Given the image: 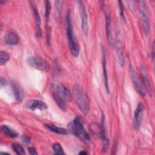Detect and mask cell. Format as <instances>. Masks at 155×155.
Instances as JSON below:
<instances>
[{"mask_svg":"<svg viewBox=\"0 0 155 155\" xmlns=\"http://www.w3.org/2000/svg\"><path fill=\"white\" fill-rule=\"evenodd\" d=\"M73 95L81 111L84 114H87L90 111V104L85 90L79 84H74L73 87Z\"/></svg>","mask_w":155,"mask_h":155,"instance_id":"obj_1","label":"cell"},{"mask_svg":"<svg viewBox=\"0 0 155 155\" xmlns=\"http://www.w3.org/2000/svg\"><path fill=\"white\" fill-rule=\"evenodd\" d=\"M65 24H66V34L68 43V47L71 54L74 57H78L79 54V47L75 37L73 27L72 25L71 12L70 9L67 11L66 18H65Z\"/></svg>","mask_w":155,"mask_h":155,"instance_id":"obj_2","label":"cell"},{"mask_svg":"<svg viewBox=\"0 0 155 155\" xmlns=\"http://www.w3.org/2000/svg\"><path fill=\"white\" fill-rule=\"evenodd\" d=\"M70 131L76 137L85 143H88L90 140V137L86 131L84 124L79 117H76L68 124Z\"/></svg>","mask_w":155,"mask_h":155,"instance_id":"obj_3","label":"cell"},{"mask_svg":"<svg viewBox=\"0 0 155 155\" xmlns=\"http://www.w3.org/2000/svg\"><path fill=\"white\" fill-rule=\"evenodd\" d=\"M29 65L37 70L43 71H48L50 69L48 62L44 58L38 56H32L27 59Z\"/></svg>","mask_w":155,"mask_h":155,"instance_id":"obj_4","label":"cell"},{"mask_svg":"<svg viewBox=\"0 0 155 155\" xmlns=\"http://www.w3.org/2000/svg\"><path fill=\"white\" fill-rule=\"evenodd\" d=\"M138 7L139 13L142 21L143 30L146 35L150 32V20L148 17V13L146 4L143 1H138Z\"/></svg>","mask_w":155,"mask_h":155,"instance_id":"obj_5","label":"cell"},{"mask_svg":"<svg viewBox=\"0 0 155 155\" xmlns=\"http://www.w3.org/2000/svg\"><path fill=\"white\" fill-rule=\"evenodd\" d=\"M128 69H129V73L130 74V77L132 80L133 84L135 90L140 96L144 97L145 95L144 88L142 85V84L140 82L139 76H138L136 70H134V67L131 65V64H129Z\"/></svg>","mask_w":155,"mask_h":155,"instance_id":"obj_6","label":"cell"},{"mask_svg":"<svg viewBox=\"0 0 155 155\" xmlns=\"http://www.w3.org/2000/svg\"><path fill=\"white\" fill-rule=\"evenodd\" d=\"M79 6V10L80 13V17L81 19V28L82 30L85 35H87L88 33V16L87 13L85 10V6L83 2L81 1H77Z\"/></svg>","mask_w":155,"mask_h":155,"instance_id":"obj_7","label":"cell"},{"mask_svg":"<svg viewBox=\"0 0 155 155\" xmlns=\"http://www.w3.org/2000/svg\"><path fill=\"white\" fill-rule=\"evenodd\" d=\"M56 94L65 102H70L72 101V94L69 90L62 84H58Z\"/></svg>","mask_w":155,"mask_h":155,"instance_id":"obj_8","label":"cell"},{"mask_svg":"<svg viewBox=\"0 0 155 155\" xmlns=\"http://www.w3.org/2000/svg\"><path fill=\"white\" fill-rule=\"evenodd\" d=\"M100 46H101V51H102V68H103L104 84L105 91L108 94L110 92V89H109L108 75H107V61H106L105 50L104 47L102 43H101Z\"/></svg>","mask_w":155,"mask_h":155,"instance_id":"obj_9","label":"cell"},{"mask_svg":"<svg viewBox=\"0 0 155 155\" xmlns=\"http://www.w3.org/2000/svg\"><path fill=\"white\" fill-rule=\"evenodd\" d=\"M144 106L142 103L139 102L134 111L133 117V124L136 128H139L142 120Z\"/></svg>","mask_w":155,"mask_h":155,"instance_id":"obj_10","label":"cell"},{"mask_svg":"<svg viewBox=\"0 0 155 155\" xmlns=\"http://www.w3.org/2000/svg\"><path fill=\"white\" fill-rule=\"evenodd\" d=\"M101 125L100 126V133L99 136L102 142V150L104 152L107 151L109 147V141L107 139L105 134V116L104 112H102L101 117Z\"/></svg>","mask_w":155,"mask_h":155,"instance_id":"obj_11","label":"cell"},{"mask_svg":"<svg viewBox=\"0 0 155 155\" xmlns=\"http://www.w3.org/2000/svg\"><path fill=\"white\" fill-rule=\"evenodd\" d=\"M31 10L33 12L34 18L35 19V23L36 26V30H37V35L38 36L41 37L42 35V30H41V18L36 5V3L35 1H29Z\"/></svg>","mask_w":155,"mask_h":155,"instance_id":"obj_12","label":"cell"},{"mask_svg":"<svg viewBox=\"0 0 155 155\" xmlns=\"http://www.w3.org/2000/svg\"><path fill=\"white\" fill-rule=\"evenodd\" d=\"M25 105L27 108L32 111H35L36 110H44L48 108L47 105L44 102L38 99H33L28 101L26 103Z\"/></svg>","mask_w":155,"mask_h":155,"instance_id":"obj_13","label":"cell"},{"mask_svg":"<svg viewBox=\"0 0 155 155\" xmlns=\"http://www.w3.org/2000/svg\"><path fill=\"white\" fill-rule=\"evenodd\" d=\"M140 72H141L142 79H143V82L144 83L145 86L146 87L147 91H148L149 94L151 96L153 91H152V87L151 85L150 78H149V76H148V74L146 68L143 65H142L140 67Z\"/></svg>","mask_w":155,"mask_h":155,"instance_id":"obj_14","label":"cell"},{"mask_svg":"<svg viewBox=\"0 0 155 155\" xmlns=\"http://www.w3.org/2000/svg\"><path fill=\"white\" fill-rule=\"evenodd\" d=\"M105 34L106 37L108 40V42L110 45L113 47V39L111 35V30H110V24H111V18L110 13L107 10L105 12Z\"/></svg>","mask_w":155,"mask_h":155,"instance_id":"obj_15","label":"cell"},{"mask_svg":"<svg viewBox=\"0 0 155 155\" xmlns=\"http://www.w3.org/2000/svg\"><path fill=\"white\" fill-rule=\"evenodd\" d=\"M11 87L16 101L19 102H22L24 97V94L21 87H20V86L15 82H12L11 83Z\"/></svg>","mask_w":155,"mask_h":155,"instance_id":"obj_16","label":"cell"},{"mask_svg":"<svg viewBox=\"0 0 155 155\" xmlns=\"http://www.w3.org/2000/svg\"><path fill=\"white\" fill-rule=\"evenodd\" d=\"M19 38L18 34L13 31H8L5 36V41L6 44L8 45L17 44L19 42Z\"/></svg>","mask_w":155,"mask_h":155,"instance_id":"obj_17","label":"cell"},{"mask_svg":"<svg viewBox=\"0 0 155 155\" xmlns=\"http://www.w3.org/2000/svg\"><path fill=\"white\" fill-rule=\"evenodd\" d=\"M44 127L47 128L48 130H49L50 131L55 133L56 134H67V130L65 128L59 127L55 125L51 124H45L44 125Z\"/></svg>","mask_w":155,"mask_h":155,"instance_id":"obj_18","label":"cell"},{"mask_svg":"<svg viewBox=\"0 0 155 155\" xmlns=\"http://www.w3.org/2000/svg\"><path fill=\"white\" fill-rule=\"evenodd\" d=\"M116 51L117 54V57H118V60L119 64L121 67H124V53L122 48V43L120 41H117L116 43Z\"/></svg>","mask_w":155,"mask_h":155,"instance_id":"obj_19","label":"cell"},{"mask_svg":"<svg viewBox=\"0 0 155 155\" xmlns=\"http://www.w3.org/2000/svg\"><path fill=\"white\" fill-rule=\"evenodd\" d=\"M1 129H2V132L8 137H10L12 138H15V137H18V133L15 130H14L13 129H12V128L9 127L7 125H2Z\"/></svg>","mask_w":155,"mask_h":155,"instance_id":"obj_20","label":"cell"},{"mask_svg":"<svg viewBox=\"0 0 155 155\" xmlns=\"http://www.w3.org/2000/svg\"><path fill=\"white\" fill-rule=\"evenodd\" d=\"M51 5L50 4V2L49 1H45V12H44V15H45V18L46 22H48L50 19V11H51Z\"/></svg>","mask_w":155,"mask_h":155,"instance_id":"obj_21","label":"cell"},{"mask_svg":"<svg viewBox=\"0 0 155 155\" xmlns=\"http://www.w3.org/2000/svg\"><path fill=\"white\" fill-rule=\"evenodd\" d=\"M12 148L17 154H24L25 153L24 147L18 143H12Z\"/></svg>","mask_w":155,"mask_h":155,"instance_id":"obj_22","label":"cell"},{"mask_svg":"<svg viewBox=\"0 0 155 155\" xmlns=\"http://www.w3.org/2000/svg\"><path fill=\"white\" fill-rule=\"evenodd\" d=\"M10 59L9 54L4 51H0V65L2 66L4 65Z\"/></svg>","mask_w":155,"mask_h":155,"instance_id":"obj_23","label":"cell"},{"mask_svg":"<svg viewBox=\"0 0 155 155\" xmlns=\"http://www.w3.org/2000/svg\"><path fill=\"white\" fill-rule=\"evenodd\" d=\"M53 98L58 105V107L64 111H66V108H65V102H64L61 99H60L56 94H54L53 95Z\"/></svg>","mask_w":155,"mask_h":155,"instance_id":"obj_24","label":"cell"},{"mask_svg":"<svg viewBox=\"0 0 155 155\" xmlns=\"http://www.w3.org/2000/svg\"><path fill=\"white\" fill-rule=\"evenodd\" d=\"M52 149L56 154H64L65 153L60 143H55L52 145Z\"/></svg>","mask_w":155,"mask_h":155,"instance_id":"obj_25","label":"cell"},{"mask_svg":"<svg viewBox=\"0 0 155 155\" xmlns=\"http://www.w3.org/2000/svg\"><path fill=\"white\" fill-rule=\"evenodd\" d=\"M62 1H55V13L57 18L59 19L61 17V8H62Z\"/></svg>","mask_w":155,"mask_h":155,"instance_id":"obj_26","label":"cell"},{"mask_svg":"<svg viewBox=\"0 0 155 155\" xmlns=\"http://www.w3.org/2000/svg\"><path fill=\"white\" fill-rule=\"evenodd\" d=\"M118 5H119V13H120V16L121 17V18L125 22L126 21V18L124 15V5L123 3L121 1H118Z\"/></svg>","mask_w":155,"mask_h":155,"instance_id":"obj_27","label":"cell"},{"mask_svg":"<svg viewBox=\"0 0 155 155\" xmlns=\"http://www.w3.org/2000/svg\"><path fill=\"white\" fill-rule=\"evenodd\" d=\"M28 153L31 155H37L38 154V153L34 147L28 148Z\"/></svg>","mask_w":155,"mask_h":155,"instance_id":"obj_28","label":"cell"},{"mask_svg":"<svg viewBox=\"0 0 155 155\" xmlns=\"http://www.w3.org/2000/svg\"><path fill=\"white\" fill-rule=\"evenodd\" d=\"M22 140H23V142H25V143H30V138H29L28 137L26 136H22Z\"/></svg>","mask_w":155,"mask_h":155,"instance_id":"obj_29","label":"cell"},{"mask_svg":"<svg viewBox=\"0 0 155 155\" xmlns=\"http://www.w3.org/2000/svg\"><path fill=\"white\" fill-rule=\"evenodd\" d=\"M151 58L153 60V62H154V42L152 46V51H151Z\"/></svg>","mask_w":155,"mask_h":155,"instance_id":"obj_30","label":"cell"},{"mask_svg":"<svg viewBox=\"0 0 155 155\" xmlns=\"http://www.w3.org/2000/svg\"><path fill=\"white\" fill-rule=\"evenodd\" d=\"M127 3L128 4V6H129L130 10L133 12L134 8V5H133V1H127Z\"/></svg>","mask_w":155,"mask_h":155,"instance_id":"obj_31","label":"cell"},{"mask_svg":"<svg viewBox=\"0 0 155 155\" xmlns=\"http://www.w3.org/2000/svg\"><path fill=\"white\" fill-rule=\"evenodd\" d=\"M5 79L2 77H1V87H2L4 85V84H5Z\"/></svg>","mask_w":155,"mask_h":155,"instance_id":"obj_32","label":"cell"},{"mask_svg":"<svg viewBox=\"0 0 155 155\" xmlns=\"http://www.w3.org/2000/svg\"><path fill=\"white\" fill-rule=\"evenodd\" d=\"M79 154H87V151H81V152H79Z\"/></svg>","mask_w":155,"mask_h":155,"instance_id":"obj_33","label":"cell"},{"mask_svg":"<svg viewBox=\"0 0 155 155\" xmlns=\"http://www.w3.org/2000/svg\"><path fill=\"white\" fill-rule=\"evenodd\" d=\"M2 2L5 3V1H2V0H0V4H2Z\"/></svg>","mask_w":155,"mask_h":155,"instance_id":"obj_34","label":"cell"}]
</instances>
